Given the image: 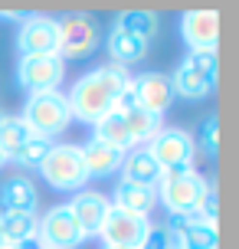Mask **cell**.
Returning a JSON list of instances; mask_svg holds the SVG:
<instances>
[{"label":"cell","mask_w":239,"mask_h":249,"mask_svg":"<svg viewBox=\"0 0 239 249\" xmlns=\"http://www.w3.org/2000/svg\"><path fill=\"white\" fill-rule=\"evenodd\" d=\"M203 190V177L197 171H174V174L161 177V200L171 213H180V216H193L197 213V203H200Z\"/></svg>","instance_id":"obj_6"},{"label":"cell","mask_w":239,"mask_h":249,"mask_svg":"<svg viewBox=\"0 0 239 249\" xmlns=\"http://www.w3.org/2000/svg\"><path fill=\"white\" fill-rule=\"evenodd\" d=\"M148 230H151L148 216L108 207L105 220H102L99 236L105 239V246H112V249H138L141 243H144V236H148Z\"/></svg>","instance_id":"obj_7"},{"label":"cell","mask_w":239,"mask_h":249,"mask_svg":"<svg viewBox=\"0 0 239 249\" xmlns=\"http://www.w3.org/2000/svg\"><path fill=\"white\" fill-rule=\"evenodd\" d=\"M121 118H125V128H128V138H131V144L151 141V138L161 131V118H157V115L141 112V108H128V112H121Z\"/></svg>","instance_id":"obj_24"},{"label":"cell","mask_w":239,"mask_h":249,"mask_svg":"<svg viewBox=\"0 0 239 249\" xmlns=\"http://www.w3.org/2000/svg\"><path fill=\"white\" fill-rule=\"evenodd\" d=\"M52 151V138H43V135H30L23 141V148L13 154L10 161H17L20 167H39L46 161V154Z\"/></svg>","instance_id":"obj_26"},{"label":"cell","mask_w":239,"mask_h":249,"mask_svg":"<svg viewBox=\"0 0 239 249\" xmlns=\"http://www.w3.org/2000/svg\"><path fill=\"white\" fill-rule=\"evenodd\" d=\"M0 167H3V154H0Z\"/></svg>","instance_id":"obj_30"},{"label":"cell","mask_w":239,"mask_h":249,"mask_svg":"<svg viewBox=\"0 0 239 249\" xmlns=\"http://www.w3.org/2000/svg\"><path fill=\"white\" fill-rule=\"evenodd\" d=\"M135 82V105H138L141 112L148 115H157L161 118L167 112V105L174 99V89H171V79L161 72H148V75H138V79H131Z\"/></svg>","instance_id":"obj_12"},{"label":"cell","mask_w":239,"mask_h":249,"mask_svg":"<svg viewBox=\"0 0 239 249\" xmlns=\"http://www.w3.org/2000/svg\"><path fill=\"white\" fill-rule=\"evenodd\" d=\"M216 226L213 223H203V220H190L180 233H177V249H216Z\"/></svg>","instance_id":"obj_23"},{"label":"cell","mask_w":239,"mask_h":249,"mask_svg":"<svg viewBox=\"0 0 239 249\" xmlns=\"http://www.w3.org/2000/svg\"><path fill=\"white\" fill-rule=\"evenodd\" d=\"M216 115H210L206 122L200 124V151L206 158H216V135H220V128H216Z\"/></svg>","instance_id":"obj_27"},{"label":"cell","mask_w":239,"mask_h":249,"mask_svg":"<svg viewBox=\"0 0 239 249\" xmlns=\"http://www.w3.org/2000/svg\"><path fill=\"white\" fill-rule=\"evenodd\" d=\"M36 213H0V233L7 243L26 246L36 239Z\"/></svg>","instance_id":"obj_20"},{"label":"cell","mask_w":239,"mask_h":249,"mask_svg":"<svg viewBox=\"0 0 239 249\" xmlns=\"http://www.w3.org/2000/svg\"><path fill=\"white\" fill-rule=\"evenodd\" d=\"M121 171H125L121 180L141 184V187H154V184H161V177H164V171L157 167V161H154L151 154H148V148L144 151H128L125 161H121Z\"/></svg>","instance_id":"obj_17"},{"label":"cell","mask_w":239,"mask_h":249,"mask_svg":"<svg viewBox=\"0 0 239 249\" xmlns=\"http://www.w3.org/2000/svg\"><path fill=\"white\" fill-rule=\"evenodd\" d=\"M33 135L30 131V124L23 118H13V115H3L0 118V154H3V161H10L17 151L23 148V141Z\"/></svg>","instance_id":"obj_22"},{"label":"cell","mask_w":239,"mask_h":249,"mask_svg":"<svg viewBox=\"0 0 239 249\" xmlns=\"http://www.w3.org/2000/svg\"><path fill=\"white\" fill-rule=\"evenodd\" d=\"M108 197H102L95 190H82L72 203H69V213H72V220L79 223L82 230V236H95L102 230V220H105V213H108Z\"/></svg>","instance_id":"obj_14"},{"label":"cell","mask_w":239,"mask_h":249,"mask_svg":"<svg viewBox=\"0 0 239 249\" xmlns=\"http://www.w3.org/2000/svg\"><path fill=\"white\" fill-rule=\"evenodd\" d=\"M180 33L193 50L216 53V36H220V13L216 10H190L180 20Z\"/></svg>","instance_id":"obj_13"},{"label":"cell","mask_w":239,"mask_h":249,"mask_svg":"<svg viewBox=\"0 0 239 249\" xmlns=\"http://www.w3.org/2000/svg\"><path fill=\"white\" fill-rule=\"evenodd\" d=\"M108 53H112L115 66H121V69H125L128 62L144 59V53H148V39L131 36V33H125V30H118V26H115L112 33H108Z\"/></svg>","instance_id":"obj_19"},{"label":"cell","mask_w":239,"mask_h":249,"mask_svg":"<svg viewBox=\"0 0 239 249\" xmlns=\"http://www.w3.org/2000/svg\"><path fill=\"white\" fill-rule=\"evenodd\" d=\"M121 161H125L121 151L112 148V144H102V141H95V138L82 148V164H85V174L88 177H108V174H115V171L121 167Z\"/></svg>","instance_id":"obj_16"},{"label":"cell","mask_w":239,"mask_h":249,"mask_svg":"<svg viewBox=\"0 0 239 249\" xmlns=\"http://www.w3.org/2000/svg\"><path fill=\"white\" fill-rule=\"evenodd\" d=\"M118 30H125L131 36H141V39H151L154 30H157V13L154 10H125L118 13Z\"/></svg>","instance_id":"obj_25"},{"label":"cell","mask_w":239,"mask_h":249,"mask_svg":"<svg viewBox=\"0 0 239 249\" xmlns=\"http://www.w3.org/2000/svg\"><path fill=\"white\" fill-rule=\"evenodd\" d=\"M157 167L164 174H174V171H190V164L197 158V141L184 131V128H161L151 138V148H148Z\"/></svg>","instance_id":"obj_4"},{"label":"cell","mask_w":239,"mask_h":249,"mask_svg":"<svg viewBox=\"0 0 239 249\" xmlns=\"http://www.w3.org/2000/svg\"><path fill=\"white\" fill-rule=\"evenodd\" d=\"M105 249H112V246H105Z\"/></svg>","instance_id":"obj_32"},{"label":"cell","mask_w":239,"mask_h":249,"mask_svg":"<svg viewBox=\"0 0 239 249\" xmlns=\"http://www.w3.org/2000/svg\"><path fill=\"white\" fill-rule=\"evenodd\" d=\"M0 249H30V246H17V243H7V239H0Z\"/></svg>","instance_id":"obj_29"},{"label":"cell","mask_w":239,"mask_h":249,"mask_svg":"<svg viewBox=\"0 0 239 249\" xmlns=\"http://www.w3.org/2000/svg\"><path fill=\"white\" fill-rule=\"evenodd\" d=\"M95 141H102V144H112V148H118L121 154H128V151L135 148L131 144V138H128V128H125V118H121V112H108L105 118H99L95 122Z\"/></svg>","instance_id":"obj_21"},{"label":"cell","mask_w":239,"mask_h":249,"mask_svg":"<svg viewBox=\"0 0 239 249\" xmlns=\"http://www.w3.org/2000/svg\"><path fill=\"white\" fill-rule=\"evenodd\" d=\"M112 207L125 213H138V216H148V213L157 207V190L154 187H141V184H128V180H118L115 187Z\"/></svg>","instance_id":"obj_15"},{"label":"cell","mask_w":239,"mask_h":249,"mask_svg":"<svg viewBox=\"0 0 239 249\" xmlns=\"http://www.w3.org/2000/svg\"><path fill=\"white\" fill-rule=\"evenodd\" d=\"M39 174L46 177L56 190H76L88 180L85 164H82V148L79 144H52L46 161L39 164Z\"/></svg>","instance_id":"obj_5"},{"label":"cell","mask_w":239,"mask_h":249,"mask_svg":"<svg viewBox=\"0 0 239 249\" xmlns=\"http://www.w3.org/2000/svg\"><path fill=\"white\" fill-rule=\"evenodd\" d=\"M63 75H66V62L59 56H20V66H17V79L30 95L56 92Z\"/></svg>","instance_id":"obj_9"},{"label":"cell","mask_w":239,"mask_h":249,"mask_svg":"<svg viewBox=\"0 0 239 249\" xmlns=\"http://www.w3.org/2000/svg\"><path fill=\"white\" fill-rule=\"evenodd\" d=\"M0 239H3V233H0Z\"/></svg>","instance_id":"obj_31"},{"label":"cell","mask_w":239,"mask_h":249,"mask_svg":"<svg viewBox=\"0 0 239 249\" xmlns=\"http://www.w3.org/2000/svg\"><path fill=\"white\" fill-rule=\"evenodd\" d=\"M17 46H20V56H59V20L26 17Z\"/></svg>","instance_id":"obj_10"},{"label":"cell","mask_w":239,"mask_h":249,"mask_svg":"<svg viewBox=\"0 0 239 249\" xmlns=\"http://www.w3.org/2000/svg\"><path fill=\"white\" fill-rule=\"evenodd\" d=\"M0 118H3V115H0Z\"/></svg>","instance_id":"obj_33"},{"label":"cell","mask_w":239,"mask_h":249,"mask_svg":"<svg viewBox=\"0 0 239 249\" xmlns=\"http://www.w3.org/2000/svg\"><path fill=\"white\" fill-rule=\"evenodd\" d=\"M36 239L43 243V249H76L85 236L72 220L69 207H52L36 223Z\"/></svg>","instance_id":"obj_11"},{"label":"cell","mask_w":239,"mask_h":249,"mask_svg":"<svg viewBox=\"0 0 239 249\" xmlns=\"http://www.w3.org/2000/svg\"><path fill=\"white\" fill-rule=\"evenodd\" d=\"M23 122L30 124L33 135L52 138L66 131L69 122H72V112H69V102L66 95L56 89V92H39V95H30L23 108Z\"/></svg>","instance_id":"obj_3"},{"label":"cell","mask_w":239,"mask_h":249,"mask_svg":"<svg viewBox=\"0 0 239 249\" xmlns=\"http://www.w3.org/2000/svg\"><path fill=\"white\" fill-rule=\"evenodd\" d=\"M36 207V187L23 180V177H13L0 187V213H33Z\"/></svg>","instance_id":"obj_18"},{"label":"cell","mask_w":239,"mask_h":249,"mask_svg":"<svg viewBox=\"0 0 239 249\" xmlns=\"http://www.w3.org/2000/svg\"><path fill=\"white\" fill-rule=\"evenodd\" d=\"M128 79H131V75H128L121 66H102L95 72L82 75L76 86H72V92L66 95L72 118H82V122L95 124L99 118L115 112V102H118V95H121V89H125Z\"/></svg>","instance_id":"obj_1"},{"label":"cell","mask_w":239,"mask_h":249,"mask_svg":"<svg viewBox=\"0 0 239 249\" xmlns=\"http://www.w3.org/2000/svg\"><path fill=\"white\" fill-rule=\"evenodd\" d=\"M171 89L184 99H206L216 89V53L190 50V56L180 62V69L171 79Z\"/></svg>","instance_id":"obj_2"},{"label":"cell","mask_w":239,"mask_h":249,"mask_svg":"<svg viewBox=\"0 0 239 249\" xmlns=\"http://www.w3.org/2000/svg\"><path fill=\"white\" fill-rule=\"evenodd\" d=\"M138 249H174L171 246V233H167L164 226H151L148 236H144V243H141Z\"/></svg>","instance_id":"obj_28"},{"label":"cell","mask_w":239,"mask_h":249,"mask_svg":"<svg viewBox=\"0 0 239 249\" xmlns=\"http://www.w3.org/2000/svg\"><path fill=\"white\" fill-rule=\"evenodd\" d=\"M99 46V30L85 13H72L59 20V59H85Z\"/></svg>","instance_id":"obj_8"}]
</instances>
